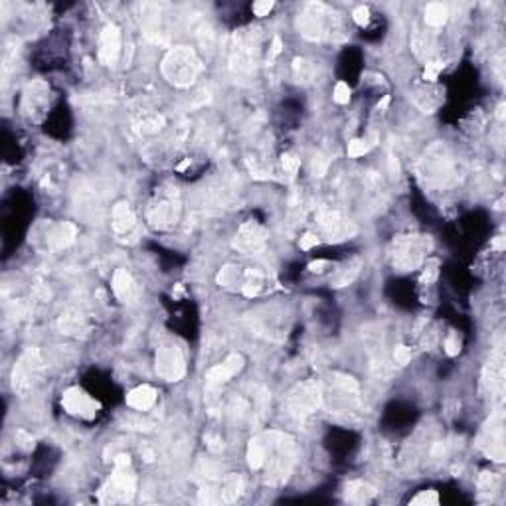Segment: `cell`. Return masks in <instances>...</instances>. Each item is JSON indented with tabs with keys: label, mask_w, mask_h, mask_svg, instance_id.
<instances>
[{
	"label": "cell",
	"mask_w": 506,
	"mask_h": 506,
	"mask_svg": "<svg viewBox=\"0 0 506 506\" xmlns=\"http://www.w3.org/2000/svg\"><path fill=\"white\" fill-rule=\"evenodd\" d=\"M202 69L204 65L198 54L188 46L173 47L162 60V76L176 87H190L202 74Z\"/></svg>",
	"instance_id": "3"
},
{
	"label": "cell",
	"mask_w": 506,
	"mask_h": 506,
	"mask_svg": "<svg viewBox=\"0 0 506 506\" xmlns=\"http://www.w3.org/2000/svg\"><path fill=\"white\" fill-rule=\"evenodd\" d=\"M478 445L485 451V455L492 461H496V463L505 461V429H503V413L500 411H496L489 419V424L478 439Z\"/></svg>",
	"instance_id": "14"
},
{
	"label": "cell",
	"mask_w": 506,
	"mask_h": 506,
	"mask_svg": "<svg viewBox=\"0 0 506 506\" xmlns=\"http://www.w3.org/2000/svg\"><path fill=\"white\" fill-rule=\"evenodd\" d=\"M297 28L307 40L322 42L336 38V34L340 32V22L338 16L327 4L313 2L302 8V12L297 18Z\"/></svg>",
	"instance_id": "2"
},
{
	"label": "cell",
	"mask_w": 506,
	"mask_h": 506,
	"mask_svg": "<svg viewBox=\"0 0 506 506\" xmlns=\"http://www.w3.org/2000/svg\"><path fill=\"white\" fill-rule=\"evenodd\" d=\"M135 490H137V478L131 471V467H115V473L111 474L109 483L101 489L99 498L105 505L131 503Z\"/></svg>",
	"instance_id": "9"
},
{
	"label": "cell",
	"mask_w": 506,
	"mask_h": 506,
	"mask_svg": "<svg viewBox=\"0 0 506 506\" xmlns=\"http://www.w3.org/2000/svg\"><path fill=\"white\" fill-rule=\"evenodd\" d=\"M113 232L117 236H126L129 232H133L137 228V216L133 214V210L129 208L126 202H119L113 208Z\"/></svg>",
	"instance_id": "22"
},
{
	"label": "cell",
	"mask_w": 506,
	"mask_h": 506,
	"mask_svg": "<svg viewBox=\"0 0 506 506\" xmlns=\"http://www.w3.org/2000/svg\"><path fill=\"white\" fill-rule=\"evenodd\" d=\"M388 103H390V97L386 95V97H384V99H382V101L378 103V109H386V107H388Z\"/></svg>",
	"instance_id": "49"
},
{
	"label": "cell",
	"mask_w": 506,
	"mask_h": 506,
	"mask_svg": "<svg viewBox=\"0 0 506 506\" xmlns=\"http://www.w3.org/2000/svg\"><path fill=\"white\" fill-rule=\"evenodd\" d=\"M76 237H78V228L69 221H62L54 226L52 232L47 234V243L52 250H65L76 241Z\"/></svg>",
	"instance_id": "23"
},
{
	"label": "cell",
	"mask_w": 506,
	"mask_h": 506,
	"mask_svg": "<svg viewBox=\"0 0 506 506\" xmlns=\"http://www.w3.org/2000/svg\"><path fill=\"white\" fill-rule=\"evenodd\" d=\"M263 435L267 443V457L263 465L265 483L277 487V485H283L295 469L297 455H299L297 445H295V439L283 431H267Z\"/></svg>",
	"instance_id": "1"
},
{
	"label": "cell",
	"mask_w": 506,
	"mask_h": 506,
	"mask_svg": "<svg viewBox=\"0 0 506 506\" xmlns=\"http://www.w3.org/2000/svg\"><path fill=\"white\" fill-rule=\"evenodd\" d=\"M324 265H327V261H315V263H311V265H309V269H311V271H315V273H320Z\"/></svg>",
	"instance_id": "48"
},
{
	"label": "cell",
	"mask_w": 506,
	"mask_h": 506,
	"mask_svg": "<svg viewBox=\"0 0 506 506\" xmlns=\"http://www.w3.org/2000/svg\"><path fill=\"white\" fill-rule=\"evenodd\" d=\"M368 148H370V142L366 141V139H354V141L348 142V157H364L368 153Z\"/></svg>",
	"instance_id": "32"
},
{
	"label": "cell",
	"mask_w": 506,
	"mask_h": 506,
	"mask_svg": "<svg viewBox=\"0 0 506 506\" xmlns=\"http://www.w3.org/2000/svg\"><path fill=\"white\" fill-rule=\"evenodd\" d=\"M374 496H376V489L364 481L348 483L346 490H344V498L352 505H368Z\"/></svg>",
	"instance_id": "25"
},
{
	"label": "cell",
	"mask_w": 506,
	"mask_h": 506,
	"mask_svg": "<svg viewBox=\"0 0 506 506\" xmlns=\"http://www.w3.org/2000/svg\"><path fill=\"white\" fill-rule=\"evenodd\" d=\"M275 2L273 0H259L253 4V14L255 16H267L271 10H273Z\"/></svg>",
	"instance_id": "42"
},
{
	"label": "cell",
	"mask_w": 506,
	"mask_h": 506,
	"mask_svg": "<svg viewBox=\"0 0 506 506\" xmlns=\"http://www.w3.org/2000/svg\"><path fill=\"white\" fill-rule=\"evenodd\" d=\"M293 76L299 83H313L318 76V65L313 60H305V58H297L293 62Z\"/></svg>",
	"instance_id": "28"
},
{
	"label": "cell",
	"mask_w": 506,
	"mask_h": 506,
	"mask_svg": "<svg viewBox=\"0 0 506 506\" xmlns=\"http://www.w3.org/2000/svg\"><path fill=\"white\" fill-rule=\"evenodd\" d=\"M327 170H329V158H324L322 155H316L313 158V174L320 178V176L327 174Z\"/></svg>",
	"instance_id": "41"
},
{
	"label": "cell",
	"mask_w": 506,
	"mask_h": 506,
	"mask_svg": "<svg viewBox=\"0 0 506 506\" xmlns=\"http://www.w3.org/2000/svg\"><path fill=\"white\" fill-rule=\"evenodd\" d=\"M157 374L166 382H178L186 372V364H184V354L178 344H162L157 350Z\"/></svg>",
	"instance_id": "11"
},
{
	"label": "cell",
	"mask_w": 506,
	"mask_h": 506,
	"mask_svg": "<svg viewBox=\"0 0 506 506\" xmlns=\"http://www.w3.org/2000/svg\"><path fill=\"white\" fill-rule=\"evenodd\" d=\"M447 16H449V10H447V6H445L443 2H431V4H427L426 8L427 26L439 28V26H443V24L447 22Z\"/></svg>",
	"instance_id": "30"
},
{
	"label": "cell",
	"mask_w": 506,
	"mask_h": 506,
	"mask_svg": "<svg viewBox=\"0 0 506 506\" xmlns=\"http://www.w3.org/2000/svg\"><path fill=\"white\" fill-rule=\"evenodd\" d=\"M47 101H50L47 83L42 79H34L26 85L24 95H22V113L36 123L46 115Z\"/></svg>",
	"instance_id": "12"
},
{
	"label": "cell",
	"mask_w": 506,
	"mask_h": 506,
	"mask_svg": "<svg viewBox=\"0 0 506 506\" xmlns=\"http://www.w3.org/2000/svg\"><path fill=\"white\" fill-rule=\"evenodd\" d=\"M265 457H267V443H265V435H257L250 441L248 447V463L253 471H261L265 465Z\"/></svg>",
	"instance_id": "27"
},
{
	"label": "cell",
	"mask_w": 506,
	"mask_h": 506,
	"mask_svg": "<svg viewBox=\"0 0 506 506\" xmlns=\"http://www.w3.org/2000/svg\"><path fill=\"white\" fill-rule=\"evenodd\" d=\"M358 271H360V261L350 263V265H348V267L340 273V277H336V279H334V287H344V285L352 283V281L356 279Z\"/></svg>",
	"instance_id": "31"
},
{
	"label": "cell",
	"mask_w": 506,
	"mask_h": 506,
	"mask_svg": "<svg viewBox=\"0 0 506 506\" xmlns=\"http://www.w3.org/2000/svg\"><path fill=\"white\" fill-rule=\"evenodd\" d=\"M241 366H243V358H241L239 354L228 356L223 362L212 366V368L206 372V382H208V386H221V384H226L228 380L234 378L237 372L241 370Z\"/></svg>",
	"instance_id": "19"
},
{
	"label": "cell",
	"mask_w": 506,
	"mask_h": 506,
	"mask_svg": "<svg viewBox=\"0 0 506 506\" xmlns=\"http://www.w3.org/2000/svg\"><path fill=\"white\" fill-rule=\"evenodd\" d=\"M318 236L315 234H305V236L300 237V250H311V248H315L318 245Z\"/></svg>",
	"instance_id": "45"
},
{
	"label": "cell",
	"mask_w": 506,
	"mask_h": 506,
	"mask_svg": "<svg viewBox=\"0 0 506 506\" xmlns=\"http://www.w3.org/2000/svg\"><path fill=\"white\" fill-rule=\"evenodd\" d=\"M62 406L69 415H76V417H81V419H94L95 415H97V411L101 410L99 402L94 399L91 395L87 394L85 390H81V388H69V390H65L62 395Z\"/></svg>",
	"instance_id": "15"
},
{
	"label": "cell",
	"mask_w": 506,
	"mask_h": 506,
	"mask_svg": "<svg viewBox=\"0 0 506 506\" xmlns=\"http://www.w3.org/2000/svg\"><path fill=\"white\" fill-rule=\"evenodd\" d=\"M113 293L121 302H133L139 297V287L126 269H117L113 275Z\"/></svg>",
	"instance_id": "20"
},
{
	"label": "cell",
	"mask_w": 506,
	"mask_h": 506,
	"mask_svg": "<svg viewBox=\"0 0 506 506\" xmlns=\"http://www.w3.org/2000/svg\"><path fill=\"white\" fill-rule=\"evenodd\" d=\"M352 20L358 24V26H366L370 22V10L366 6H358L354 12H352Z\"/></svg>",
	"instance_id": "43"
},
{
	"label": "cell",
	"mask_w": 506,
	"mask_h": 506,
	"mask_svg": "<svg viewBox=\"0 0 506 506\" xmlns=\"http://www.w3.org/2000/svg\"><path fill=\"white\" fill-rule=\"evenodd\" d=\"M421 176L429 186L447 188L457 182V162L443 144H433L421 160Z\"/></svg>",
	"instance_id": "4"
},
{
	"label": "cell",
	"mask_w": 506,
	"mask_h": 506,
	"mask_svg": "<svg viewBox=\"0 0 506 506\" xmlns=\"http://www.w3.org/2000/svg\"><path fill=\"white\" fill-rule=\"evenodd\" d=\"M483 386L490 394V397H500V394H503V388H505V356H503L500 350H494L489 364L485 366Z\"/></svg>",
	"instance_id": "17"
},
{
	"label": "cell",
	"mask_w": 506,
	"mask_h": 506,
	"mask_svg": "<svg viewBox=\"0 0 506 506\" xmlns=\"http://www.w3.org/2000/svg\"><path fill=\"white\" fill-rule=\"evenodd\" d=\"M164 123H166L164 115H160V113H144L139 119V123H137V129L142 135H157V133L162 131Z\"/></svg>",
	"instance_id": "29"
},
{
	"label": "cell",
	"mask_w": 506,
	"mask_h": 506,
	"mask_svg": "<svg viewBox=\"0 0 506 506\" xmlns=\"http://www.w3.org/2000/svg\"><path fill=\"white\" fill-rule=\"evenodd\" d=\"M492 248H494V250H498V252H503V250H505V237L503 236L496 237V239L492 241Z\"/></svg>",
	"instance_id": "47"
},
{
	"label": "cell",
	"mask_w": 506,
	"mask_h": 506,
	"mask_svg": "<svg viewBox=\"0 0 506 506\" xmlns=\"http://www.w3.org/2000/svg\"><path fill=\"white\" fill-rule=\"evenodd\" d=\"M281 166H283L285 174L295 176L300 168V158H297L295 155H291V153H285L283 157H281Z\"/></svg>",
	"instance_id": "33"
},
{
	"label": "cell",
	"mask_w": 506,
	"mask_h": 506,
	"mask_svg": "<svg viewBox=\"0 0 506 506\" xmlns=\"http://www.w3.org/2000/svg\"><path fill=\"white\" fill-rule=\"evenodd\" d=\"M437 267H439L437 259H429V261H427L426 271H424V275H421V281H424V283H433L435 277H437Z\"/></svg>",
	"instance_id": "40"
},
{
	"label": "cell",
	"mask_w": 506,
	"mask_h": 506,
	"mask_svg": "<svg viewBox=\"0 0 506 506\" xmlns=\"http://www.w3.org/2000/svg\"><path fill=\"white\" fill-rule=\"evenodd\" d=\"M350 95H352V91H350V87H348V83H344V81H338V83H336V87H334V95H332V99H334L338 105H346L348 101H350Z\"/></svg>",
	"instance_id": "35"
},
{
	"label": "cell",
	"mask_w": 506,
	"mask_h": 506,
	"mask_svg": "<svg viewBox=\"0 0 506 506\" xmlns=\"http://www.w3.org/2000/svg\"><path fill=\"white\" fill-rule=\"evenodd\" d=\"M257 63V36L252 30H241L234 36L230 54V72L236 81H248L255 74Z\"/></svg>",
	"instance_id": "5"
},
{
	"label": "cell",
	"mask_w": 506,
	"mask_h": 506,
	"mask_svg": "<svg viewBox=\"0 0 506 506\" xmlns=\"http://www.w3.org/2000/svg\"><path fill=\"white\" fill-rule=\"evenodd\" d=\"M498 487V476L494 473H483L478 476V489L481 492H494Z\"/></svg>",
	"instance_id": "34"
},
{
	"label": "cell",
	"mask_w": 506,
	"mask_h": 506,
	"mask_svg": "<svg viewBox=\"0 0 506 506\" xmlns=\"http://www.w3.org/2000/svg\"><path fill=\"white\" fill-rule=\"evenodd\" d=\"M206 443H208V449L214 451V453H220L221 449H223V441H221V437H218V435H206Z\"/></svg>",
	"instance_id": "44"
},
{
	"label": "cell",
	"mask_w": 506,
	"mask_h": 506,
	"mask_svg": "<svg viewBox=\"0 0 506 506\" xmlns=\"http://www.w3.org/2000/svg\"><path fill=\"white\" fill-rule=\"evenodd\" d=\"M44 372V360L38 348H28L14 364L12 370V390L18 394H26L34 388L40 374Z\"/></svg>",
	"instance_id": "7"
},
{
	"label": "cell",
	"mask_w": 506,
	"mask_h": 506,
	"mask_svg": "<svg viewBox=\"0 0 506 506\" xmlns=\"http://www.w3.org/2000/svg\"><path fill=\"white\" fill-rule=\"evenodd\" d=\"M443 65H445V63L441 62H427L426 72H424V79H426V81H435V79L439 78V74H441Z\"/></svg>",
	"instance_id": "38"
},
{
	"label": "cell",
	"mask_w": 506,
	"mask_h": 506,
	"mask_svg": "<svg viewBox=\"0 0 506 506\" xmlns=\"http://www.w3.org/2000/svg\"><path fill=\"white\" fill-rule=\"evenodd\" d=\"M445 352L449 354V356H457L459 352H461V340H459V336L453 332V334H449L447 338H445Z\"/></svg>",
	"instance_id": "37"
},
{
	"label": "cell",
	"mask_w": 506,
	"mask_h": 506,
	"mask_svg": "<svg viewBox=\"0 0 506 506\" xmlns=\"http://www.w3.org/2000/svg\"><path fill=\"white\" fill-rule=\"evenodd\" d=\"M265 239H267L265 228L259 226L257 221H248L239 228L234 248L241 253H255L265 245Z\"/></svg>",
	"instance_id": "16"
},
{
	"label": "cell",
	"mask_w": 506,
	"mask_h": 506,
	"mask_svg": "<svg viewBox=\"0 0 506 506\" xmlns=\"http://www.w3.org/2000/svg\"><path fill=\"white\" fill-rule=\"evenodd\" d=\"M119 54H121V30L115 24H109L103 28L99 38V62L103 65H113L117 62Z\"/></svg>",
	"instance_id": "18"
},
{
	"label": "cell",
	"mask_w": 506,
	"mask_h": 506,
	"mask_svg": "<svg viewBox=\"0 0 506 506\" xmlns=\"http://www.w3.org/2000/svg\"><path fill=\"white\" fill-rule=\"evenodd\" d=\"M180 210L176 192H160L148 206L146 220L155 230H170L180 220Z\"/></svg>",
	"instance_id": "8"
},
{
	"label": "cell",
	"mask_w": 506,
	"mask_h": 506,
	"mask_svg": "<svg viewBox=\"0 0 506 506\" xmlns=\"http://www.w3.org/2000/svg\"><path fill=\"white\" fill-rule=\"evenodd\" d=\"M157 404V390L148 384L137 386L135 390H131L126 394V406L137 411L151 410Z\"/></svg>",
	"instance_id": "24"
},
{
	"label": "cell",
	"mask_w": 506,
	"mask_h": 506,
	"mask_svg": "<svg viewBox=\"0 0 506 506\" xmlns=\"http://www.w3.org/2000/svg\"><path fill=\"white\" fill-rule=\"evenodd\" d=\"M60 331L63 334H69V336H79L81 332L87 331V322H85L83 313L79 309H69L60 318Z\"/></svg>",
	"instance_id": "26"
},
{
	"label": "cell",
	"mask_w": 506,
	"mask_h": 506,
	"mask_svg": "<svg viewBox=\"0 0 506 506\" xmlns=\"http://www.w3.org/2000/svg\"><path fill=\"white\" fill-rule=\"evenodd\" d=\"M316 223L322 230V236L327 237V241H332V243L350 239L356 234V226L352 221L344 220L336 210H320L316 214Z\"/></svg>",
	"instance_id": "13"
},
{
	"label": "cell",
	"mask_w": 506,
	"mask_h": 506,
	"mask_svg": "<svg viewBox=\"0 0 506 506\" xmlns=\"http://www.w3.org/2000/svg\"><path fill=\"white\" fill-rule=\"evenodd\" d=\"M281 50H283V42H281V38H279V36H275V38H273V44H271L269 58L273 60L275 56H279V54H281Z\"/></svg>",
	"instance_id": "46"
},
{
	"label": "cell",
	"mask_w": 506,
	"mask_h": 506,
	"mask_svg": "<svg viewBox=\"0 0 506 506\" xmlns=\"http://www.w3.org/2000/svg\"><path fill=\"white\" fill-rule=\"evenodd\" d=\"M439 503V496L435 490H424L419 492L415 498H411V505H427V506H435Z\"/></svg>",
	"instance_id": "36"
},
{
	"label": "cell",
	"mask_w": 506,
	"mask_h": 506,
	"mask_svg": "<svg viewBox=\"0 0 506 506\" xmlns=\"http://www.w3.org/2000/svg\"><path fill=\"white\" fill-rule=\"evenodd\" d=\"M320 406H322V390L313 380L297 384L285 397V410L297 421L315 413Z\"/></svg>",
	"instance_id": "6"
},
{
	"label": "cell",
	"mask_w": 506,
	"mask_h": 506,
	"mask_svg": "<svg viewBox=\"0 0 506 506\" xmlns=\"http://www.w3.org/2000/svg\"><path fill=\"white\" fill-rule=\"evenodd\" d=\"M241 492H243V478L237 473L226 474L216 485L218 503H236Z\"/></svg>",
	"instance_id": "21"
},
{
	"label": "cell",
	"mask_w": 506,
	"mask_h": 506,
	"mask_svg": "<svg viewBox=\"0 0 506 506\" xmlns=\"http://www.w3.org/2000/svg\"><path fill=\"white\" fill-rule=\"evenodd\" d=\"M429 248V237L426 236H406L397 237L394 241V265L399 271L415 269Z\"/></svg>",
	"instance_id": "10"
},
{
	"label": "cell",
	"mask_w": 506,
	"mask_h": 506,
	"mask_svg": "<svg viewBox=\"0 0 506 506\" xmlns=\"http://www.w3.org/2000/svg\"><path fill=\"white\" fill-rule=\"evenodd\" d=\"M410 360H411L410 348L404 346V344H397V346L394 348V362L399 364V366H406Z\"/></svg>",
	"instance_id": "39"
}]
</instances>
